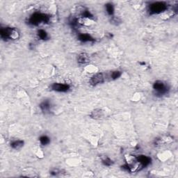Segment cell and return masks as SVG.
<instances>
[{
	"label": "cell",
	"instance_id": "6da1fadb",
	"mask_svg": "<svg viewBox=\"0 0 178 178\" xmlns=\"http://www.w3.org/2000/svg\"><path fill=\"white\" fill-rule=\"evenodd\" d=\"M0 36L4 40H16L19 39L20 33L17 30L12 27L2 28L0 30Z\"/></svg>",
	"mask_w": 178,
	"mask_h": 178
},
{
	"label": "cell",
	"instance_id": "7a4b0ae2",
	"mask_svg": "<svg viewBox=\"0 0 178 178\" xmlns=\"http://www.w3.org/2000/svg\"><path fill=\"white\" fill-rule=\"evenodd\" d=\"M49 21V16L43 13H34L32 14L30 19L28 20V23L31 25L38 26L41 23H48Z\"/></svg>",
	"mask_w": 178,
	"mask_h": 178
},
{
	"label": "cell",
	"instance_id": "3957f363",
	"mask_svg": "<svg viewBox=\"0 0 178 178\" xmlns=\"http://www.w3.org/2000/svg\"><path fill=\"white\" fill-rule=\"evenodd\" d=\"M168 9V5L164 2H153L149 6L148 12L150 15H154V14H160Z\"/></svg>",
	"mask_w": 178,
	"mask_h": 178
},
{
	"label": "cell",
	"instance_id": "277c9868",
	"mask_svg": "<svg viewBox=\"0 0 178 178\" xmlns=\"http://www.w3.org/2000/svg\"><path fill=\"white\" fill-rule=\"evenodd\" d=\"M153 89L155 91L157 96L161 97L166 95L169 91V87L166 83L162 81H156L153 84Z\"/></svg>",
	"mask_w": 178,
	"mask_h": 178
},
{
	"label": "cell",
	"instance_id": "5b68a950",
	"mask_svg": "<svg viewBox=\"0 0 178 178\" xmlns=\"http://www.w3.org/2000/svg\"><path fill=\"white\" fill-rule=\"evenodd\" d=\"M174 141L173 136L171 135H163L154 139L153 144L155 147H161L171 144Z\"/></svg>",
	"mask_w": 178,
	"mask_h": 178
},
{
	"label": "cell",
	"instance_id": "8992f818",
	"mask_svg": "<svg viewBox=\"0 0 178 178\" xmlns=\"http://www.w3.org/2000/svg\"><path fill=\"white\" fill-rule=\"evenodd\" d=\"M52 89L54 91L57 92H67L70 90V86L68 84H61V83H54L51 86Z\"/></svg>",
	"mask_w": 178,
	"mask_h": 178
},
{
	"label": "cell",
	"instance_id": "52a82bcc",
	"mask_svg": "<svg viewBox=\"0 0 178 178\" xmlns=\"http://www.w3.org/2000/svg\"><path fill=\"white\" fill-rule=\"evenodd\" d=\"M136 161L138 162L140 164H141L143 168H145L146 166H149L151 163L152 159L150 157H149L146 155H139L136 157Z\"/></svg>",
	"mask_w": 178,
	"mask_h": 178
},
{
	"label": "cell",
	"instance_id": "ba28073f",
	"mask_svg": "<svg viewBox=\"0 0 178 178\" xmlns=\"http://www.w3.org/2000/svg\"><path fill=\"white\" fill-rule=\"evenodd\" d=\"M104 76L102 73H98L93 75L90 80V83L93 86H96L104 82Z\"/></svg>",
	"mask_w": 178,
	"mask_h": 178
},
{
	"label": "cell",
	"instance_id": "9c48e42d",
	"mask_svg": "<svg viewBox=\"0 0 178 178\" xmlns=\"http://www.w3.org/2000/svg\"><path fill=\"white\" fill-rule=\"evenodd\" d=\"M177 8H171V9H167L166 10L165 12H163L162 16L161 17L163 20H168L169 18H171V17H173L177 13Z\"/></svg>",
	"mask_w": 178,
	"mask_h": 178
},
{
	"label": "cell",
	"instance_id": "30bf717a",
	"mask_svg": "<svg viewBox=\"0 0 178 178\" xmlns=\"http://www.w3.org/2000/svg\"><path fill=\"white\" fill-rule=\"evenodd\" d=\"M77 62L78 63L81 64V65L89 63L90 62L89 55L86 53H84V52L79 54L77 57Z\"/></svg>",
	"mask_w": 178,
	"mask_h": 178
},
{
	"label": "cell",
	"instance_id": "8fae6325",
	"mask_svg": "<svg viewBox=\"0 0 178 178\" xmlns=\"http://www.w3.org/2000/svg\"><path fill=\"white\" fill-rule=\"evenodd\" d=\"M90 116L95 120L102 119L104 117V112L101 109H96L90 113Z\"/></svg>",
	"mask_w": 178,
	"mask_h": 178
},
{
	"label": "cell",
	"instance_id": "7c38bea8",
	"mask_svg": "<svg viewBox=\"0 0 178 178\" xmlns=\"http://www.w3.org/2000/svg\"><path fill=\"white\" fill-rule=\"evenodd\" d=\"M78 39L81 42H93L95 41V39L88 34H80L78 35Z\"/></svg>",
	"mask_w": 178,
	"mask_h": 178
},
{
	"label": "cell",
	"instance_id": "4fadbf2b",
	"mask_svg": "<svg viewBox=\"0 0 178 178\" xmlns=\"http://www.w3.org/2000/svg\"><path fill=\"white\" fill-rule=\"evenodd\" d=\"M40 108L42 112L45 113L50 112L51 109V103L49 100H45L40 104Z\"/></svg>",
	"mask_w": 178,
	"mask_h": 178
},
{
	"label": "cell",
	"instance_id": "5bb4252c",
	"mask_svg": "<svg viewBox=\"0 0 178 178\" xmlns=\"http://www.w3.org/2000/svg\"><path fill=\"white\" fill-rule=\"evenodd\" d=\"M23 145H24V141H22V140H17V141H13L11 144V147L17 150V149L21 148Z\"/></svg>",
	"mask_w": 178,
	"mask_h": 178
},
{
	"label": "cell",
	"instance_id": "9a60e30c",
	"mask_svg": "<svg viewBox=\"0 0 178 178\" xmlns=\"http://www.w3.org/2000/svg\"><path fill=\"white\" fill-rule=\"evenodd\" d=\"M105 8H106V11L108 15L111 17L113 16V15H114V7H113V4L108 3V4L105 5Z\"/></svg>",
	"mask_w": 178,
	"mask_h": 178
},
{
	"label": "cell",
	"instance_id": "2e32d148",
	"mask_svg": "<svg viewBox=\"0 0 178 178\" xmlns=\"http://www.w3.org/2000/svg\"><path fill=\"white\" fill-rule=\"evenodd\" d=\"M37 34H38V36H39V38L40 40H45L48 39V33H47V32L43 30H40L38 31Z\"/></svg>",
	"mask_w": 178,
	"mask_h": 178
},
{
	"label": "cell",
	"instance_id": "e0dca14e",
	"mask_svg": "<svg viewBox=\"0 0 178 178\" xmlns=\"http://www.w3.org/2000/svg\"><path fill=\"white\" fill-rule=\"evenodd\" d=\"M40 144H41L43 145H46L49 144V142H50V139L48 136H42L40 138Z\"/></svg>",
	"mask_w": 178,
	"mask_h": 178
},
{
	"label": "cell",
	"instance_id": "ac0fdd59",
	"mask_svg": "<svg viewBox=\"0 0 178 178\" xmlns=\"http://www.w3.org/2000/svg\"><path fill=\"white\" fill-rule=\"evenodd\" d=\"M102 162H103V164L106 166H110L113 165V162L110 158H109V157H105L104 159L102 160Z\"/></svg>",
	"mask_w": 178,
	"mask_h": 178
},
{
	"label": "cell",
	"instance_id": "d6986e66",
	"mask_svg": "<svg viewBox=\"0 0 178 178\" xmlns=\"http://www.w3.org/2000/svg\"><path fill=\"white\" fill-rule=\"evenodd\" d=\"M122 75V72L121 71H116L112 72V75H111V77L113 79V80H117L120 77H121Z\"/></svg>",
	"mask_w": 178,
	"mask_h": 178
},
{
	"label": "cell",
	"instance_id": "ffe728a7",
	"mask_svg": "<svg viewBox=\"0 0 178 178\" xmlns=\"http://www.w3.org/2000/svg\"><path fill=\"white\" fill-rule=\"evenodd\" d=\"M111 22H112V24H113V25H118L119 24H121V20H120V18H118V17H117L112 16V20H111Z\"/></svg>",
	"mask_w": 178,
	"mask_h": 178
}]
</instances>
